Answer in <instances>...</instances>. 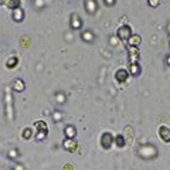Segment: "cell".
I'll return each instance as SVG.
<instances>
[{
  "label": "cell",
  "mask_w": 170,
  "mask_h": 170,
  "mask_svg": "<svg viewBox=\"0 0 170 170\" xmlns=\"http://www.w3.org/2000/svg\"><path fill=\"white\" fill-rule=\"evenodd\" d=\"M141 67L137 65L136 63H130V65H129V71L128 72H130V75H133V77H137V75L141 74Z\"/></svg>",
  "instance_id": "10"
},
{
  "label": "cell",
  "mask_w": 170,
  "mask_h": 170,
  "mask_svg": "<svg viewBox=\"0 0 170 170\" xmlns=\"http://www.w3.org/2000/svg\"><path fill=\"white\" fill-rule=\"evenodd\" d=\"M71 27H72L74 30H78V29H81V27H82L81 19H79V16L75 14V13L71 16Z\"/></svg>",
  "instance_id": "6"
},
{
  "label": "cell",
  "mask_w": 170,
  "mask_h": 170,
  "mask_svg": "<svg viewBox=\"0 0 170 170\" xmlns=\"http://www.w3.org/2000/svg\"><path fill=\"white\" fill-rule=\"evenodd\" d=\"M52 118H54V121H61V119H63V114L60 111H56L52 114Z\"/></svg>",
  "instance_id": "22"
},
{
  "label": "cell",
  "mask_w": 170,
  "mask_h": 170,
  "mask_svg": "<svg viewBox=\"0 0 170 170\" xmlns=\"http://www.w3.org/2000/svg\"><path fill=\"white\" fill-rule=\"evenodd\" d=\"M45 136H47L45 132H37V141H44Z\"/></svg>",
  "instance_id": "23"
},
{
  "label": "cell",
  "mask_w": 170,
  "mask_h": 170,
  "mask_svg": "<svg viewBox=\"0 0 170 170\" xmlns=\"http://www.w3.org/2000/svg\"><path fill=\"white\" fill-rule=\"evenodd\" d=\"M13 89H14L16 92H23L24 89H26V84L23 79L20 78H16L14 81H13Z\"/></svg>",
  "instance_id": "4"
},
{
  "label": "cell",
  "mask_w": 170,
  "mask_h": 170,
  "mask_svg": "<svg viewBox=\"0 0 170 170\" xmlns=\"http://www.w3.org/2000/svg\"><path fill=\"white\" fill-rule=\"evenodd\" d=\"M56 99H57V102H58V104H64V102H65V95H64V94H61V92H58L56 95Z\"/></svg>",
  "instance_id": "21"
},
{
  "label": "cell",
  "mask_w": 170,
  "mask_h": 170,
  "mask_svg": "<svg viewBox=\"0 0 170 170\" xmlns=\"http://www.w3.org/2000/svg\"><path fill=\"white\" fill-rule=\"evenodd\" d=\"M115 78L118 79L119 82H125L128 78H129V72L126 70H118L116 71V74H115Z\"/></svg>",
  "instance_id": "7"
},
{
  "label": "cell",
  "mask_w": 170,
  "mask_h": 170,
  "mask_svg": "<svg viewBox=\"0 0 170 170\" xmlns=\"http://www.w3.org/2000/svg\"><path fill=\"white\" fill-rule=\"evenodd\" d=\"M34 126L37 128L38 132H45V133L48 132V126H47V123L43 122V121H36V122H34Z\"/></svg>",
  "instance_id": "11"
},
{
  "label": "cell",
  "mask_w": 170,
  "mask_h": 170,
  "mask_svg": "<svg viewBox=\"0 0 170 170\" xmlns=\"http://www.w3.org/2000/svg\"><path fill=\"white\" fill-rule=\"evenodd\" d=\"M9 156L13 159V157H16V156H19V152H17V150H11L10 153H9Z\"/></svg>",
  "instance_id": "24"
},
{
  "label": "cell",
  "mask_w": 170,
  "mask_h": 170,
  "mask_svg": "<svg viewBox=\"0 0 170 170\" xmlns=\"http://www.w3.org/2000/svg\"><path fill=\"white\" fill-rule=\"evenodd\" d=\"M6 6H7L9 9H11V10H17V9H20V2H19V0L7 2V3H6Z\"/></svg>",
  "instance_id": "18"
},
{
  "label": "cell",
  "mask_w": 170,
  "mask_h": 170,
  "mask_svg": "<svg viewBox=\"0 0 170 170\" xmlns=\"http://www.w3.org/2000/svg\"><path fill=\"white\" fill-rule=\"evenodd\" d=\"M31 136H33V130L30 129V128H26V129L23 130V139H24V141L31 139Z\"/></svg>",
  "instance_id": "19"
},
{
  "label": "cell",
  "mask_w": 170,
  "mask_h": 170,
  "mask_svg": "<svg viewBox=\"0 0 170 170\" xmlns=\"http://www.w3.org/2000/svg\"><path fill=\"white\" fill-rule=\"evenodd\" d=\"M4 96H6V114L9 115L10 119H13V99H11V92L9 88H6Z\"/></svg>",
  "instance_id": "2"
},
{
  "label": "cell",
  "mask_w": 170,
  "mask_h": 170,
  "mask_svg": "<svg viewBox=\"0 0 170 170\" xmlns=\"http://www.w3.org/2000/svg\"><path fill=\"white\" fill-rule=\"evenodd\" d=\"M64 132H65L67 139H74V137L77 136V130H75V128L72 125H67Z\"/></svg>",
  "instance_id": "9"
},
{
  "label": "cell",
  "mask_w": 170,
  "mask_h": 170,
  "mask_svg": "<svg viewBox=\"0 0 170 170\" xmlns=\"http://www.w3.org/2000/svg\"><path fill=\"white\" fill-rule=\"evenodd\" d=\"M149 4H150V6H157V3H156V2H149Z\"/></svg>",
  "instance_id": "25"
},
{
  "label": "cell",
  "mask_w": 170,
  "mask_h": 170,
  "mask_svg": "<svg viewBox=\"0 0 170 170\" xmlns=\"http://www.w3.org/2000/svg\"><path fill=\"white\" fill-rule=\"evenodd\" d=\"M81 37H82V40H85V41H92L94 36H92V33H91V31H84Z\"/></svg>",
  "instance_id": "20"
},
{
  "label": "cell",
  "mask_w": 170,
  "mask_h": 170,
  "mask_svg": "<svg viewBox=\"0 0 170 170\" xmlns=\"http://www.w3.org/2000/svg\"><path fill=\"white\" fill-rule=\"evenodd\" d=\"M159 133H160V137H162L163 142H170V130L167 126H160Z\"/></svg>",
  "instance_id": "5"
},
{
  "label": "cell",
  "mask_w": 170,
  "mask_h": 170,
  "mask_svg": "<svg viewBox=\"0 0 170 170\" xmlns=\"http://www.w3.org/2000/svg\"><path fill=\"white\" fill-rule=\"evenodd\" d=\"M24 19V11L21 9H17V10H13V20L16 21H21Z\"/></svg>",
  "instance_id": "13"
},
{
  "label": "cell",
  "mask_w": 170,
  "mask_h": 170,
  "mask_svg": "<svg viewBox=\"0 0 170 170\" xmlns=\"http://www.w3.org/2000/svg\"><path fill=\"white\" fill-rule=\"evenodd\" d=\"M115 143H116V146H118V148H123V146L126 145L123 135H118V136L115 137Z\"/></svg>",
  "instance_id": "17"
},
{
  "label": "cell",
  "mask_w": 170,
  "mask_h": 170,
  "mask_svg": "<svg viewBox=\"0 0 170 170\" xmlns=\"http://www.w3.org/2000/svg\"><path fill=\"white\" fill-rule=\"evenodd\" d=\"M141 44V37L139 36H130V38H129V45L130 47H137V45Z\"/></svg>",
  "instance_id": "15"
},
{
  "label": "cell",
  "mask_w": 170,
  "mask_h": 170,
  "mask_svg": "<svg viewBox=\"0 0 170 170\" xmlns=\"http://www.w3.org/2000/svg\"><path fill=\"white\" fill-rule=\"evenodd\" d=\"M64 169H65V170H71V166H65Z\"/></svg>",
  "instance_id": "26"
},
{
  "label": "cell",
  "mask_w": 170,
  "mask_h": 170,
  "mask_svg": "<svg viewBox=\"0 0 170 170\" xmlns=\"http://www.w3.org/2000/svg\"><path fill=\"white\" fill-rule=\"evenodd\" d=\"M112 143H114V137H112V135L109 132H105L104 135H102V137H101V145H102L105 149H109L112 146Z\"/></svg>",
  "instance_id": "3"
},
{
  "label": "cell",
  "mask_w": 170,
  "mask_h": 170,
  "mask_svg": "<svg viewBox=\"0 0 170 170\" xmlns=\"http://www.w3.org/2000/svg\"><path fill=\"white\" fill-rule=\"evenodd\" d=\"M17 63H19V60H17V57H10V58L7 60V61H6V67H7V68H14L16 65H17Z\"/></svg>",
  "instance_id": "16"
},
{
  "label": "cell",
  "mask_w": 170,
  "mask_h": 170,
  "mask_svg": "<svg viewBox=\"0 0 170 170\" xmlns=\"http://www.w3.org/2000/svg\"><path fill=\"white\" fill-rule=\"evenodd\" d=\"M116 36H118L121 40H123V41H126V40H129L130 38V36H132V30H130V27L129 26H121L118 29V31H116Z\"/></svg>",
  "instance_id": "1"
},
{
  "label": "cell",
  "mask_w": 170,
  "mask_h": 170,
  "mask_svg": "<svg viewBox=\"0 0 170 170\" xmlns=\"http://www.w3.org/2000/svg\"><path fill=\"white\" fill-rule=\"evenodd\" d=\"M63 146H64V149L68 152H74L75 149H77V143L74 142V139H65V141L63 142Z\"/></svg>",
  "instance_id": "8"
},
{
  "label": "cell",
  "mask_w": 170,
  "mask_h": 170,
  "mask_svg": "<svg viewBox=\"0 0 170 170\" xmlns=\"http://www.w3.org/2000/svg\"><path fill=\"white\" fill-rule=\"evenodd\" d=\"M84 6L87 7V10H88L89 14H92V13H95L96 11V7H98V4L95 3V2H85Z\"/></svg>",
  "instance_id": "12"
},
{
  "label": "cell",
  "mask_w": 170,
  "mask_h": 170,
  "mask_svg": "<svg viewBox=\"0 0 170 170\" xmlns=\"http://www.w3.org/2000/svg\"><path fill=\"white\" fill-rule=\"evenodd\" d=\"M129 57H132V63H136V60L139 58V50H137V47H129Z\"/></svg>",
  "instance_id": "14"
}]
</instances>
